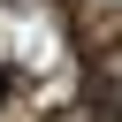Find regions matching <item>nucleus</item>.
<instances>
[{"label":"nucleus","instance_id":"f257e3e1","mask_svg":"<svg viewBox=\"0 0 122 122\" xmlns=\"http://www.w3.org/2000/svg\"><path fill=\"white\" fill-rule=\"evenodd\" d=\"M0 99H8V69H0Z\"/></svg>","mask_w":122,"mask_h":122}]
</instances>
